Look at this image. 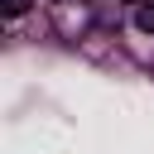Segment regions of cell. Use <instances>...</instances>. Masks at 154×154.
Masks as SVG:
<instances>
[{
	"instance_id": "cell-1",
	"label": "cell",
	"mask_w": 154,
	"mask_h": 154,
	"mask_svg": "<svg viewBox=\"0 0 154 154\" xmlns=\"http://www.w3.org/2000/svg\"><path fill=\"white\" fill-rule=\"evenodd\" d=\"M135 24L144 34H154V0H135Z\"/></svg>"
}]
</instances>
